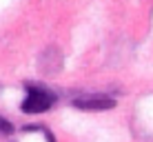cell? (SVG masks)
Wrapping results in <instances>:
<instances>
[{
  "instance_id": "obj_1",
  "label": "cell",
  "mask_w": 153,
  "mask_h": 142,
  "mask_svg": "<svg viewBox=\"0 0 153 142\" xmlns=\"http://www.w3.org/2000/svg\"><path fill=\"white\" fill-rule=\"evenodd\" d=\"M56 93L45 85H27V98L20 104L22 113H45L56 104Z\"/></svg>"
},
{
  "instance_id": "obj_2",
  "label": "cell",
  "mask_w": 153,
  "mask_h": 142,
  "mask_svg": "<svg viewBox=\"0 0 153 142\" xmlns=\"http://www.w3.org/2000/svg\"><path fill=\"white\" fill-rule=\"evenodd\" d=\"M73 107L82 109V111H109L115 107V100L107 96H84L73 100Z\"/></svg>"
},
{
  "instance_id": "obj_3",
  "label": "cell",
  "mask_w": 153,
  "mask_h": 142,
  "mask_svg": "<svg viewBox=\"0 0 153 142\" xmlns=\"http://www.w3.org/2000/svg\"><path fill=\"white\" fill-rule=\"evenodd\" d=\"M0 133H2V135H9V133H13V124L9 122L7 118H2V115H0Z\"/></svg>"
}]
</instances>
